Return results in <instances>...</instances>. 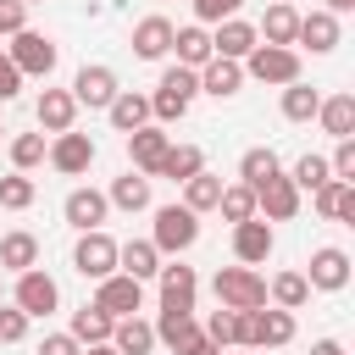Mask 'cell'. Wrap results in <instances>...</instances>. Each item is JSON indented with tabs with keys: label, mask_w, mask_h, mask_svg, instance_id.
Instances as JSON below:
<instances>
[{
	"label": "cell",
	"mask_w": 355,
	"mask_h": 355,
	"mask_svg": "<svg viewBox=\"0 0 355 355\" xmlns=\"http://www.w3.org/2000/svg\"><path fill=\"white\" fill-rule=\"evenodd\" d=\"M194 94H200V72L172 61V67H161V78H155V94H150V116H155L161 128H172V122H183V116H189Z\"/></svg>",
	"instance_id": "6da1fadb"
},
{
	"label": "cell",
	"mask_w": 355,
	"mask_h": 355,
	"mask_svg": "<svg viewBox=\"0 0 355 355\" xmlns=\"http://www.w3.org/2000/svg\"><path fill=\"white\" fill-rule=\"evenodd\" d=\"M150 244H155L161 255H183V250H194V244H200V216H194L183 200H172V205H150Z\"/></svg>",
	"instance_id": "7a4b0ae2"
},
{
	"label": "cell",
	"mask_w": 355,
	"mask_h": 355,
	"mask_svg": "<svg viewBox=\"0 0 355 355\" xmlns=\"http://www.w3.org/2000/svg\"><path fill=\"white\" fill-rule=\"evenodd\" d=\"M6 61H11L22 78H44V83H50V72H55L61 50H55V39H50V33H39V28H22V33H11V44H6Z\"/></svg>",
	"instance_id": "3957f363"
},
{
	"label": "cell",
	"mask_w": 355,
	"mask_h": 355,
	"mask_svg": "<svg viewBox=\"0 0 355 355\" xmlns=\"http://www.w3.org/2000/svg\"><path fill=\"white\" fill-rule=\"evenodd\" d=\"M211 294H216V305H227V311H255V305H266V277H261L255 266H216Z\"/></svg>",
	"instance_id": "277c9868"
},
{
	"label": "cell",
	"mask_w": 355,
	"mask_h": 355,
	"mask_svg": "<svg viewBox=\"0 0 355 355\" xmlns=\"http://www.w3.org/2000/svg\"><path fill=\"white\" fill-rule=\"evenodd\" d=\"M239 67H244V78L283 89V83H294V78H300V50H294V44H255Z\"/></svg>",
	"instance_id": "5b68a950"
},
{
	"label": "cell",
	"mask_w": 355,
	"mask_h": 355,
	"mask_svg": "<svg viewBox=\"0 0 355 355\" xmlns=\"http://www.w3.org/2000/svg\"><path fill=\"white\" fill-rule=\"evenodd\" d=\"M72 272H78V277H89V283L111 277V272H116V239H111L105 227L78 233V244H72Z\"/></svg>",
	"instance_id": "8992f818"
},
{
	"label": "cell",
	"mask_w": 355,
	"mask_h": 355,
	"mask_svg": "<svg viewBox=\"0 0 355 355\" xmlns=\"http://www.w3.org/2000/svg\"><path fill=\"white\" fill-rule=\"evenodd\" d=\"M11 305H22L33 322H44L50 311H61V283L44 272V266H28L17 272V288H11Z\"/></svg>",
	"instance_id": "52a82bcc"
},
{
	"label": "cell",
	"mask_w": 355,
	"mask_h": 355,
	"mask_svg": "<svg viewBox=\"0 0 355 355\" xmlns=\"http://www.w3.org/2000/svg\"><path fill=\"white\" fill-rule=\"evenodd\" d=\"M94 155H100V144H94L89 133H78V128L50 133V150H44V161H50L61 178H83V172L94 166Z\"/></svg>",
	"instance_id": "ba28073f"
},
{
	"label": "cell",
	"mask_w": 355,
	"mask_h": 355,
	"mask_svg": "<svg viewBox=\"0 0 355 355\" xmlns=\"http://www.w3.org/2000/svg\"><path fill=\"white\" fill-rule=\"evenodd\" d=\"M305 283H311V294H344L349 288V250L316 244L311 261H305Z\"/></svg>",
	"instance_id": "9c48e42d"
},
{
	"label": "cell",
	"mask_w": 355,
	"mask_h": 355,
	"mask_svg": "<svg viewBox=\"0 0 355 355\" xmlns=\"http://www.w3.org/2000/svg\"><path fill=\"white\" fill-rule=\"evenodd\" d=\"M61 216H67V227H72V233H89V227H105V216H111V200H105V189H94V183H78V189H67V200H61Z\"/></svg>",
	"instance_id": "30bf717a"
},
{
	"label": "cell",
	"mask_w": 355,
	"mask_h": 355,
	"mask_svg": "<svg viewBox=\"0 0 355 355\" xmlns=\"http://www.w3.org/2000/svg\"><path fill=\"white\" fill-rule=\"evenodd\" d=\"M272 250H277V233H272L266 216H244V222H233V261H239V266H266Z\"/></svg>",
	"instance_id": "8fae6325"
},
{
	"label": "cell",
	"mask_w": 355,
	"mask_h": 355,
	"mask_svg": "<svg viewBox=\"0 0 355 355\" xmlns=\"http://www.w3.org/2000/svg\"><path fill=\"white\" fill-rule=\"evenodd\" d=\"M116 72L105 67V61H83L78 67V78H72V100H78V111L89 105V111H105L111 100H116Z\"/></svg>",
	"instance_id": "7c38bea8"
},
{
	"label": "cell",
	"mask_w": 355,
	"mask_h": 355,
	"mask_svg": "<svg viewBox=\"0 0 355 355\" xmlns=\"http://www.w3.org/2000/svg\"><path fill=\"white\" fill-rule=\"evenodd\" d=\"M94 305H100L111 322H116V316H133V311H144V283L128 277V272H111V277L94 283Z\"/></svg>",
	"instance_id": "4fadbf2b"
},
{
	"label": "cell",
	"mask_w": 355,
	"mask_h": 355,
	"mask_svg": "<svg viewBox=\"0 0 355 355\" xmlns=\"http://www.w3.org/2000/svg\"><path fill=\"white\" fill-rule=\"evenodd\" d=\"M300 189H294V178L288 172H277V178H266L261 189H255V216H266V222H294L300 216Z\"/></svg>",
	"instance_id": "5bb4252c"
},
{
	"label": "cell",
	"mask_w": 355,
	"mask_h": 355,
	"mask_svg": "<svg viewBox=\"0 0 355 355\" xmlns=\"http://www.w3.org/2000/svg\"><path fill=\"white\" fill-rule=\"evenodd\" d=\"M122 139H128V166H133V172H144V178H155V166H161V155H166L172 133H166L161 122H144V128H133V133H122Z\"/></svg>",
	"instance_id": "9a60e30c"
},
{
	"label": "cell",
	"mask_w": 355,
	"mask_h": 355,
	"mask_svg": "<svg viewBox=\"0 0 355 355\" xmlns=\"http://www.w3.org/2000/svg\"><path fill=\"white\" fill-rule=\"evenodd\" d=\"M155 283H161V305H166V311H194V294H200L194 266H183V261L172 255V261H161Z\"/></svg>",
	"instance_id": "2e32d148"
},
{
	"label": "cell",
	"mask_w": 355,
	"mask_h": 355,
	"mask_svg": "<svg viewBox=\"0 0 355 355\" xmlns=\"http://www.w3.org/2000/svg\"><path fill=\"white\" fill-rule=\"evenodd\" d=\"M294 50H311V55H327L338 50V17L333 11H300V28H294Z\"/></svg>",
	"instance_id": "e0dca14e"
},
{
	"label": "cell",
	"mask_w": 355,
	"mask_h": 355,
	"mask_svg": "<svg viewBox=\"0 0 355 355\" xmlns=\"http://www.w3.org/2000/svg\"><path fill=\"white\" fill-rule=\"evenodd\" d=\"M128 50L139 61H166L172 55V22L166 17H139L133 33H128Z\"/></svg>",
	"instance_id": "ac0fdd59"
},
{
	"label": "cell",
	"mask_w": 355,
	"mask_h": 355,
	"mask_svg": "<svg viewBox=\"0 0 355 355\" xmlns=\"http://www.w3.org/2000/svg\"><path fill=\"white\" fill-rule=\"evenodd\" d=\"M255 44H261L255 22H244V17H222V22H211V50H216V55H227V61H244Z\"/></svg>",
	"instance_id": "d6986e66"
},
{
	"label": "cell",
	"mask_w": 355,
	"mask_h": 355,
	"mask_svg": "<svg viewBox=\"0 0 355 355\" xmlns=\"http://www.w3.org/2000/svg\"><path fill=\"white\" fill-rule=\"evenodd\" d=\"M33 122H39V133H67V128H78V100H72V89H44V94L33 100Z\"/></svg>",
	"instance_id": "ffe728a7"
},
{
	"label": "cell",
	"mask_w": 355,
	"mask_h": 355,
	"mask_svg": "<svg viewBox=\"0 0 355 355\" xmlns=\"http://www.w3.org/2000/svg\"><path fill=\"white\" fill-rule=\"evenodd\" d=\"M150 183L155 178H144V172H122V178H111V189H105V200H111V211H128V216H139V211H150L155 205V194H150Z\"/></svg>",
	"instance_id": "44dd1931"
},
{
	"label": "cell",
	"mask_w": 355,
	"mask_h": 355,
	"mask_svg": "<svg viewBox=\"0 0 355 355\" xmlns=\"http://www.w3.org/2000/svg\"><path fill=\"white\" fill-rule=\"evenodd\" d=\"M311 205H316L322 222H344V227H355V183L327 178L322 189H311Z\"/></svg>",
	"instance_id": "7402d4cb"
},
{
	"label": "cell",
	"mask_w": 355,
	"mask_h": 355,
	"mask_svg": "<svg viewBox=\"0 0 355 355\" xmlns=\"http://www.w3.org/2000/svg\"><path fill=\"white\" fill-rule=\"evenodd\" d=\"M172 55H178V67H205L216 50H211V28L205 22H183V28H172Z\"/></svg>",
	"instance_id": "603a6c76"
},
{
	"label": "cell",
	"mask_w": 355,
	"mask_h": 355,
	"mask_svg": "<svg viewBox=\"0 0 355 355\" xmlns=\"http://www.w3.org/2000/svg\"><path fill=\"white\" fill-rule=\"evenodd\" d=\"M239 89H244V67H239V61L211 55V61L200 67V94H211V100H233Z\"/></svg>",
	"instance_id": "cb8c5ba5"
},
{
	"label": "cell",
	"mask_w": 355,
	"mask_h": 355,
	"mask_svg": "<svg viewBox=\"0 0 355 355\" xmlns=\"http://www.w3.org/2000/svg\"><path fill=\"white\" fill-rule=\"evenodd\" d=\"M105 344H111L116 355H150V349H155V327L133 311V316H116V322H111V338H105Z\"/></svg>",
	"instance_id": "d4e9b609"
},
{
	"label": "cell",
	"mask_w": 355,
	"mask_h": 355,
	"mask_svg": "<svg viewBox=\"0 0 355 355\" xmlns=\"http://www.w3.org/2000/svg\"><path fill=\"white\" fill-rule=\"evenodd\" d=\"M105 122H111L116 133H133V128L155 122V116H150V94H139V89H116V100L105 105Z\"/></svg>",
	"instance_id": "484cf974"
},
{
	"label": "cell",
	"mask_w": 355,
	"mask_h": 355,
	"mask_svg": "<svg viewBox=\"0 0 355 355\" xmlns=\"http://www.w3.org/2000/svg\"><path fill=\"white\" fill-rule=\"evenodd\" d=\"M161 250L150 244V239H128V244H116V272H128V277H139V283H150L155 272H161Z\"/></svg>",
	"instance_id": "4316f807"
},
{
	"label": "cell",
	"mask_w": 355,
	"mask_h": 355,
	"mask_svg": "<svg viewBox=\"0 0 355 355\" xmlns=\"http://www.w3.org/2000/svg\"><path fill=\"white\" fill-rule=\"evenodd\" d=\"M316 105H322V89H316V83H305V78L283 83V94H277L283 122H316Z\"/></svg>",
	"instance_id": "83f0119b"
},
{
	"label": "cell",
	"mask_w": 355,
	"mask_h": 355,
	"mask_svg": "<svg viewBox=\"0 0 355 355\" xmlns=\"http://www.w3.org/2000/svg\"><path fill=\"white\" fill-rule=\"evenodd\" d=\"M28 266H39V239L28 233V227H11V233H0V272H28Z\"/></svg>",
	"instance_id": "f1b7e54d"
},
{
	"label": "cell",
	"mask_w": 355,
	"mask_h": 355,
	"mask_svg": "<svg viewBox=\"0 0 355 355\" xmlns=\"http://www.w3.org/2000/svg\"><path fill=\"white\" fill-rule=\"evenodd\" d=\"M316 122H322V133H333V139H355V94H322Z\"/></svg>",
	"instance_id": "f546056e"
},
{
	"label": "cell",
	"mask_w": 355,
	"mask_h": 355,
	"mask_svg": "<svg viewBox=\"0 0 355 355\" xmlns=\"http://www.w3.org/2000/svg\"><path fill=\"white\" fill-rule=\"evenodd\" d=\"M294 28H300V11H294L288 0H272V6H266V17L255 22L261 44H294Z\"/></svg>",
	"instance_id": "4dcf8cb0"
},
{
	"label": "cell",
	"mask_w": 355,
	"mask_h": 355,
	"mask_svg": "<svg viewBox=\"0 0 355 355\" xmlns=\"http://www.w3.org/2000/svg\"><path fill=\"white\" fill-rule=\"evenodd\" d=\"M150 327H155V344H166L172 355H178V349H183V344H189V338L200 333V322H194V311H166V305H161V316H155Z\"/></svg>",
	"instance_id": "1f68e13d"
},
{
	"label": "cell",
	"mask_w": 355,
	"mask_h": 355,
	"mask_svg": "<svg viewBox=\"0 0 355 355\" xmlns=\"http://www.w3.org/2000/svg\"><path fill=\"white\" fill-rule=\"evenodd\" d=\"M205 166V155H200V144H166V155H161V166H155V178H166V183H189L194 172Z\"/></svg>",
	"instance_id": "d6a6232c"
},
{
	"label": "cell",
	"mask_w": 355,
	"mask_h": 355,
	"mask_svg": "<svg viewBox=\"0 0 355 355\" xmlns=\"http://www.w3.org/2000/svg\"><path fill=\"white\" fill-rule=\"evenodd\" d=\"M277 172H283V161H277L272 144H250V150L239 155V183H250V189H261V183L277 178Z\"/></svg>",
	"instance_id": "836d02e7"
},
{
	"label": "cell",
	"mask_w": 355,
	"mask_h": 355,
	"mask_svg": "<svg viewBox=\"0 0 355 355\" xmlns=\"http://www.w3.org/2000/svg\"><path fill=\"white\" fill-rule=\"evenodd\" d=\"M305 300H311V283H305V272H277V277L266 283V305L305 311Z\"/></svg>",
	"instance_id": "e575fe53"
},
{
	"label": "cell",
	"mask_w": 355,
	"mask_h": 355,
	"mask_svg": "<svg viewBox=\"0 0 355 355\" xmlns=\"http://www.w3.org/2000/svg\"><path fill=\"white\" fill-rule=\"evenodd\" d=\"M67 333H72L78 344H105V338H111V316H105V311L89 300V305H78V311H72Z\"/></svg>",
	"instance_id": "d590c367"
},
{
	"label": "cell",
	"mask_w": 355,
	"mask_h": 355,
	"mask_svg": "<svg viewBox=\"0 0 355 355\" xmlns=\"http://www.w3.org/2000/svg\"><path fill=\"white\" fill-rule=\"evenodd\" d=\"M216 200H222V178L200 166V172H194V178L183 183V205H189L194 216H205V211H216Z\"/></svg>",
	"instance_id": "8d00e7d4"
},
{
	"label": "cell",
	"mask_w": 355,
	"mask_h": 355,
	"mask_svg": "<svg viewBox=\"0 0 355 355\" xmlns=\"http://www.w3.org/2000/svg\"><path fill=\"white\" fill-rule=\"evenodd\" d=\"M44 150H50V133H17V139L6 144L11 172H33V166H44Z\"/></svg>",
	"instance_id": "74e56055"
},
{
	"label": "cell",
	"mask_w": 355,
	"mask_h": 355,
	"mask_svg": "<svg viewBox=\"0 0 355 355\" xmlns=\"http://www.w3.org/2000/svg\"><path fill=\"white\" fill-rule=\"evenodd\" d=\"M33 200H39V183L28 172H6L0 178V211H28Z\"/></svg>",
	"instance_id": "f35d334b"
},
{
	"label": "cell",
	"mask_w": 355,
	"mask_h": 355,
	"mask_svg": "<svg viewBox=\"0 0 355 355\" xmlns=\"http://www.w3.org/2000/svg\"><path fill=\"white\" fill-rule=\"evenodd\" d=\"M288 178H294V189H300V194H311V189H322L333 172H327V155H311V150H305V155L288 166Z\"/></svg>",
	"instance_id": "ab89813d"
},
{
	"label": "cell",
	"mask_w": 355,
	"mask_h": 355,
	"mask_svg": "<svg viewBox=\"0 0 355 355\" xmlns=\"http://www.w3.org/2000/svg\"><path fill=\"white\" fill-rule=\"evenodd\" d=\"M216 211H222L227 222H244V216H255V189H250V183H222V200H216Z\"/></svg>",
	"instance_id": "60d3db41"
},
{
	"label": "cell",
	"mask_w": 355,
	"mask_h": 355,
	"mask_svg": "<svg viewBox=\"0 0 355 355\" xmlns=\"http://www.w3.org/2000/svg\"><path fill=\"white\" fill-rule=\"evenodd\" d=\"M28 327H33V316H28L22 305L0 300V344H22V338H28Z\"/></svg>",
	"instance_id": "b9f144b4"
},
{
	"label": "cell",
	"mask_w": 355,
	"mask_h": 355,
	"mask_svg": "<svg viewBox=\"0 0 355 355\" xmlns=\"http://www.w3.org/2000/svg\"><path fill=\"white\" fill-rule=\"evenodd\" d=\"M211 344H222V349H233V338H239V322H233V311L227 305H216L211 316H205V327H200Z\"/></svg>",
	"instance_id": "7bdbcfd3"
},
{
	"label": "cell",
	"mask_w": 355,
	"mask_h": 355,
	"mask_svg": "<svg viewBox=\"0 0 355 355\" xmlns=\"http://www.w3.org/2000/svg\"><path fill=\"white\" fill-rule=\"evenodd\" d=\"M327 172L338 183H355V139H333V155H327Z\"/></svg>",
	"instance_id": "ee69618b"
},
{
	"label": "cell",
	"mask_w": 355,
	"mask_h": 355,
	"mask_svg": "<svg viewBox=\"0 0 355 355\" xmlns=\"http://www.w3.org/2000/svg\"><path fill=\"white\" fill-rule=\"evenodd\" d=\"M194 6V22H222V17H239L244 0H189Z\"/></svg>",
	"instance_id": "f6af8a7d"
},
{
	"label": "cell",
	"mask_w": 355,
	"mask_h": 355,
	"mask_svg": "<svg viewBox=\"0 0 355 355\" xmlns=\"http://www.w3.org/2000/svg\"><path fill=\"white\" fill-rule=\"evenodd\" d=\"M22 28H28V6L22 0H0V39H11Z\"/></svg>",
	"instance_id": "bcb514c9"
},
{
	"label": "cell",
	"mask_w": 355,
	"mask_h": 355,
	"mask_svg": "<svg viewBox=\"0 0 355 355\" xmlns=\"http://www.w3.org/2000/svg\"><path fill=\"white\" fill-rule=\"evenodd\" d=\"M39 355H83V344L61 327V333H44V338H39Z\"/></svg>",
	"instance_id": "7dc6e473"
},
{
	"label": "cell",
	"mask_w": 355,
	"mask_h": 355,
	"mask_svg": "<svg viewBox=\"0 0 355 355\" xmlns=\"http://www.w3.org/2000/svg\"><path fill=\"white\" fill-rule=\"evenodd\" d=\"M22 83H28V78H22V72L6 61V50H0V105H11V100L22 94Z\"/></svg>",
	"instance_id": "c3c4849f"
},
{
	"label": "cell",
	"mask_w": 355,
	"mask_h": 355,
	"mask_svg": "<svg viewBox=\"0 0 355 355\" xmlns=\"http://www.w3.org/2000/svg\"><path fill=\"white\" fill-rule=\"evenodd\" d=\"M178 355H222V344H211L205 333H194V338H189V344H183Z\"/></svg>",
	"instance_id": "681fc988"
},
{
	"label": "cell",
	"mask_w": 355,
	"mask_h": 355,
	"mask_svg": "<svg viewBox=\"0 0 355 355\" xmlns=\"http://www.w3.org/2000/svg\"><path fill=\"white\" fill-rule=\"evenodd\" d=\"M311 355H344V344H338V338H316V344H311Z\"/></svg>",
	"instance_id": "f907efd6"
},
{
	"label": "cell",
	"mask_w": 355,
	"mask_h": 355,
	"mask_svg": "<svg viewBox=\"0 0 355 355\" xmlns=\"http://www.w3.org/2000/svg\"><path fill=\"white\" fill-rule=\"evenodd\" d=\"M322 11H333V17H349V11H355V0H322Z\"/></svg>",
	"instance_id": "816d5d0a"
},
{
	"label": "cell",
	"mask_w": 355,
	"mask_h": 355,
	"mask_svg": "<svg viewBox=\"0 0 355 355\" xmlns=\"http://www.w3.org/2000/svg\"><path fill=\"white\" fill-rule=\"evenodd\" d=\"M83 355H116L111 344H83Z\"/></svg>",
	"instance_id": "f5cc1de1"
},
{
	"label": "cell",
	"mask_w": 355,
	"mask_h": 355,
	"mask_svg": "<svg viewBox=\"0 0 355 355\" xmlns=\"http://www.w3.org/2000/svg\"><path fill=\"white\" fill-rule=\"evenodd\" d=\"M222 355H227V349H222ZM233 355H261V349H233Z\"/></svg>",
	"instance_id": "db71d44e"
},
{
	"label": "cell",
	"mask_w": 355,
	"mask_h": 355,
	"mask_svg": "<svg viewBox=\"0 0 355 355\" xmlns=\"http://www.w3.org/2000/svg\"><path fill=\"white\" fill-rule=\"evenodd\" d=\"M0 277H6V272H0ZM0 300H6V283H0Z\"/></svg>",
	"instance_id": "11a10c76"
},
{
	"label": "cell",
	"mask_w": 355,
	"mask_h": 355,
	"mask_svg": "<svg viewBox=\"0 0 355 355\" xmlns=\"http://www.w3.org/2000/svg\"><path fill=\"white\" fill-rule=\"evenodd\" d=\"M22 6H44V0H22Z\"/></svg>",
	"instance_id": "9f6ffc18"
},
{
	"label": "cell",
	"mask_w": 355,
	"mask_h": 355,
	"mask_svg": "<svg viewBox=\"0 0 355 355\" xmlns=\"http://www.w3.org/2000/svg\"><path fill=\"white\" fill-rule=\"evenodd\" d=\"M0 133H6V128H0Z\"/></svg>",
	"instance_id": "6f0895ef"
}]
</instances>
